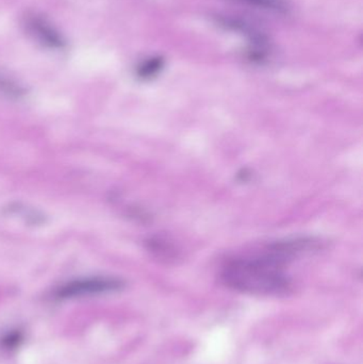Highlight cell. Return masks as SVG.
I'll return each mask as SVG.
<instances>
[{"instance_id":"6da1fadb","label":"cell","mask_w":363,"mask_h":364,"mask_svg":"<svg viewBox=\"0 0 363 364\" xmlns=\"http://www.w3.org/2000/svg\"><path fill=\"white\" fill-rule=\"evenodd\" d=\"M310 244L307 240H287L272 244L261 252L232 259L222 272L223 282L234 290L251 294H287L291 290L292 280L286 265L306 252Z\"/></svg>"},{"instance_id":"7a4b0ae2","label":"cell","mask_w":363,"mask_h":364,"mask_svg":"<svg viewBox=\"0 0 363 364\" xmlns=\"http://www.w3.org/2000/svg\"><path fill=\"white\" fill-rule=\"evenodd\" d=\"M124 282L117 278L96 277L68 282L58 290L59 299H72L85 295L102 294L121 290Z\"/></svg>"},{"instance_id":"3957f363","label":"cell","mask_w":363,"mask_h":364,"mask_svg":"<svg viewBox=\"0 0 363 364\" xmlns=\"http://www.w3.org/2000/svg\"><path fill=\"white\" fill-rule=\"evenodd\" d=\"M28 32L38 42L43 43L49 47L60 48L64 46V41L59 32L55 31V28L51 27L50 23H47L46 19L38 16V15H28L25 21Z\"/></svg>"},{"instance_id":"277c9868","label":"cell","mask_w":363,"mask_h":364,"mask_svg":"<svg viewBox=\"0 0 363 364\" xmlns=\"http://www.w3.org/2000/svg\"><path fill=\"white\" fill-rule=\"evenodd\" d=\"M229 1L238 2L258 10L272 13V14L281 15V16L289 15L293 8L290 0H229Z\"/></svg>"},{"instance_id":"5b68a950","label":"cell","mask_w":363,"mask_h":364,"mask_svg":"<svg viewBox=\"0 0 363 364\" xmlns=\"http://www.w3.org/2000/svg\"><path fill=\"white\" fill-rule=\"evenodd\" d=\"M164 64H166V60L160 55L149 58L139 66L138 75L143 79L153 78L158 73L161 72Z\"/></svg>"},{"instance_id":"8992f818","label":"cell","mask_w":363,"mask_h":364,"mask_svg":"<svg viewBox=\"0 0 363 364\" xmlns=\"http://www.w3.org/2000/svg\"><path fill=\"white\" fill-rule=\"evenodd\" d=\"M23 94V89L21 85L0 73V95L6 97H21Z\"/></svg>"},{"instance_id":"52a82bcc","label":"cell","mask_w":363,"mask_h":364,"mask_svg":"<svg viewBox=\"0 0 363 364\" xmlns=\"http://www.w3.org/2000/svg\"><path fill=\"white\" fill-rule=\"evenodd\" d=\"M21 333H11V335L6 336V337L4 338V341H2V343H4V348H14V346H16L17 344H18L19 342H21Z\"/></svg>"}]
</instances>
